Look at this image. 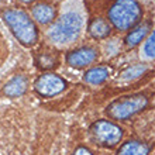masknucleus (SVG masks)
Returning a JSON list of instances; mask_svg holds the SVG:
<instances>
[{"label": "nucleus", "instance_id": "nucleus-2", "mask_svg": "<svg viewBox=\"0 0 155 155\" xmlns=\"http://www.w3.org/2000/svg\"><path fill=\"white\" fill-rule=\"evenodd\" d=\"M143 10L137 0H116L109 10V20L118 31L134 27L141 18Z\"/></svg>", "mask_w": 155, "mask_h": 155}, {"label": "nucleus", "instance_id": "nucleus-13", "mask_svg": "<svg viewBox=\"0 0 155 155\" xmlns=\"http://www.w3.org/2000/svg\"><path fill=\"white\" fill-rule=\"evenodd\" d=\"M148 30H150V25L148 24L138 25L137 28H134L126 38L127 45H128V47H135V45H138L140 42L145 38V35L148 34Z\"/></svg>", "mask_w": 155, "mask_h": 155}, {"label": "nucleus", "instance_id": "nucleus-10", "mask_svg": "<svg viewBox=\"0 0 155 155\" xmlns=\"http://www.w3.org/2000/svg\"><path fill=\"white\" fill-rule=\"evenodd\" d=\"M89 34L96 40H103L110 35V25L104 18H93L89 24Z\"/></svg>", "mask_w": 155, "mask_h": 155}, {"label": "nucleus", "instance_id": "nucleus-9", "mask_svg": "<svg viewBox=\"0 0 155 155\" xmlns=\"http://www.w3.org/2000/svg\"><path fill=\"white\" fill-rule=\"evenodd\" d=\"M27 79L25 76H14L12 81L7 82V85L4 86V94H7L8 97H18L27 90Z\"/></svg>", "mask_w": 155, "mask_h": 155}, {"label": "nucleus", "instance_id": "nucleus-16", "mask_svg": "<svg viewBox=\"0 0 155 155\" xmlns=\"http://www.w3.org/2000/svg\"><path fill=\"white\" fill-rule=\"evenodd\" d=\"M72 155H93V154H92V152H90L89 150H87V148H85V147H79Z\"/></svg>", "mask_w": 155, "mask_h": 155}, {"label": "nucleus", "instance_id": "nucleus-12", "mask_svg": "<svg viewBox=\"0 0 155 155\" xmlns=\"http://www.w3.org/2000/svg\"><path fill=\"white\" fill-rule=\"evenodd\" d=\"M109 78V69L104 66L92 68L85 74V81L90 85H100Z\"/></svg>", "mask_w": 155, "mask_h": 155}, {"label": "nucleus", "instance_id": "nucleus-15", "mask_svg": "<svg viewBox=\"0 0 155 155\" xmlns=\"http://www.w3.org/2000/svg\"><path fill=\"white\" fill-rule=\"evenodd\" d=\"M144 52L150 58H155V30L151 34V37L147 40L145 45H144Z\"/></svg>", "mask_w": 155, "mask_h": 155}, {"label": "nucleus", "instance_id": "nucleus-11", "mask_svg": "<svg viewBox=\"0 0 155 155\" xmlns=\"http://www.w3.org/2000/svg\"><path fill=\"white\" fill-rule=\"evenodd\" d=\"M150 147L140 141H128L118 150V155H148Z\"/></svg>", "mask_w": 155, "mask_h": 155}, {"label": "nucleus", "instance_id": "nucleus-6", "mask_svg": "<svg viewBox=\"0 0 155 155\" xmlns=\"http://www.w3.org/2000/svg\"><path fill=\"white\" fill-rule=\"evenodd\" d=\"M65 87H66V82L59 75L51 74V72H47V74L41 75L37 81H35V83H34L35 92L38 94H41V96H44V97L57 96L61 92H64Z\"/></svg>", "mask_w": 155, "mask_h": 155}, {"label": "nucleus", "instance_id": "nucleus-1", "mask_svg": "<svg viewBox=\"0 0 155 155\" xmlns=\"http://www.w3.org/2000/svg\"><path fill=\"white\" fill-rule=\"evenodd\" d=\"M7 27L13 33V35L20 41L23 45L31 47L37 42L38 31L34 21L30 18L27 13L18 8H8L3 14Z\"/></svg>", "mask_w": 155, "mask_h": 155}, {"label": "nucleus", "instance_id": "nucleus-5", "mask_svg": "<svg viewBox=\"0 0 155 155\" xmlns=\"http://www.w3.org/2000/svg\"><path fill=\"white\" fill-rule=\"evenodd\" d=\"M92 134L99 144L104 147H114L123 137V130L109 120H99L92 126Z\"/></svg>", "mask_w": 155, "mask_h": 155}, {"label": "nucleus", "instance_id": "nucleus-17", "mask_svg": "<svg viewBox=\"0 0 155 155\" xmlns=\"http://www.w3.org/2000/svg\"><path fill=\"white\" fill-rule=\"evenodd\" d=\"M21 2H23V3H33L34 0H21Z\"/></svg>", "mask_w": 155, "mask_h": 155}, {"label": "nucleus", "instance_id": "nucleus-4", "mask_svg": "<svg viewBox=\"0 0 155 155\" xmlns=\"http://www.w3.org/2000/svg\"><path fill=\"white\" fill-rule=\"evenodd\" d=\"M147 97L144 94H133V96H126L123 99H117L109 104L107 113L114 120H127L133 117L134 114L145 109L147 106Z\"/></svg>", "mask_w": 155, "mask_h": 155}, {"label": "nucleus", "instance_id": "nucleus-14", "mask_svg": "<svg viewBox=\"0 0 155 155\" xmlns=\"http://www.w3.org/2000/svg\"><path fill=\"white\" fill-rule=\"evenodd\" d=\"M145 71V66L144 65H134L128 68L127 71H124L121 75V79L124 81H130V79H134V78H138L140 75H143V72Z\"/></svg>", "mask_w": 155, "mask_h": 155}, {"label": "nucleus", "instance_id": "nucleus-7", "mask_svg": "<svg viewBox=\"0 0 155 155\" xmlns=\"http://www.w3.org/2000/svg\"><path fill=\"white\" fill-rule=\"evenodd\" d=\"M96 58H97L96 49L87 47V48H79L69 52L66 55V62L75 68H83V66L90 65Z\"/></svg>", "mask_w": 155, "mask_h": 155}, {"label": "nucleus", "instance_id": "nucleus-8", "mask_svg": "<svg viewBox=\"0 0 155 155\" xmlns=\"http://www.w3.org/2000/svg\"><path fill=\"white\" fill-rule=\"evenodd\" d=\"M31 14H33V18L40 24H48L51 21H54L55 18V7L52 4L48 3H37L34 4L33 8H31Z\"/></svg>", "mask_w": 155, "mask_h": 155}, {"label": "nucleus", "instance_id": "nucleus-3", "mask_svg": "<svg viewBox=\"0 0 155 155\" xmlns=\"http://www.w3.org/2000/svg\"><path fill=\"white\" fill-rule=\"evenodd\" d=\"M82 28V18L78 13H65L48 30V37L57 44H69L75 41Z\"/></svg>", "mask_w": 155, "mask_h": 155}]
</instances>
